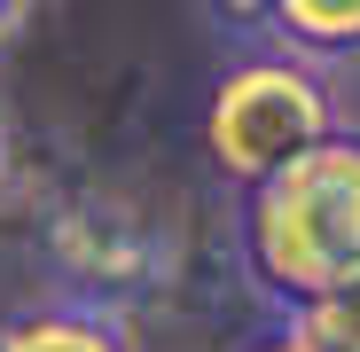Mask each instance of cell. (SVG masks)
<instances>
[{
    "mask_svg": "<svg viewBox=\"0 0 360 352\" xmlns=\"http://www.w3.org/2000/svg\"><path fill=\"white\" fill-rule=\"evenodd\" d=\"M251 352H314V344H306V337H290V329H274V337H266V344H251Z\"/></svg>",
    "mask_w": 360,
    "mask_h": 352,
    "instance_id": "obj_8",
    "label": "cell"
},
{
    "mask_svg": "<svg viewBox=\"0 0 360 352\" xmlns=\"http://www.w3.org/2000/svg\"><path fill=\"white\" fill-rule=\"evenodd\" d=\"M329 133H337L329 79L282 47H259L243 63H227L212 102H204V157L235 188H259L266 172H282L290 157H306Z\"/></svg>",
    "mask_w": 360,
    "mask_h": 352,
    "instance_id": "obj_2",
    "label": "cell"
},
{
    "mask_svg": "<svg viewBox=\"0 0 360 352\" xmlns=\"http://www.w3.org/2000/svg\"><path fill=\"white\" fill-rule=\"evenodd\" d=\"M274 47L297 63H352L360 55V0H274Z\"/></svg>",
    "mask_w": 360,
    "mask_h": 352,
    "instance_id": "obj_5",
    "label": "cell"
},
{
    "mask_svg": "<svg viewBox=\"0 0 360 352\" xmlns=\"http://www.w3.org/2000/svg\"><path fill=\"white\" fill-rule=\"evenodd\" d=\"M282 329L306 337L314 352H360V289H352V298H337V306H314V313L282 321Z\"/></svg>",
    "mask_w": 360,
    "mask_h": 352,
    "instance_id": "obj_6",
    "label": "cell"
},
{
    "mask_svg": "<svg viewBox=\"0 0 360 352\" xmlns=\"http://www.w3.org/2000/svg\"><path fill=\"white\" fill-rule=\"evenodd\" d=\"M235 251L251 289L282 313H314L360 289V133L337 126L306 157L266 172L235 204Z\"/></svg>",
    "mask_w": 360,
    "mask_h": 352,
    "instance_id": "obj_1",
    "label": "cell"
},
{
    "mask_svg": "<svg viewBox=\"0 0 360 352\" xmlns=\"http://www.w3.org/2000/svg\"><path fill=\"white\" fill-rule=\"evenodd\" d=\"M24 8H32V0H0V47H8V32L24 24Z\"/></svg>",
    "mask_w": 360,
    "mask_h": 352,
    "instance_id": "obj_9",
    "label": "cell"
},
{
    "mask_svg": "<svg viewBox=\"0 0 360 352\" xmlns=\"http://www.w3.org/2000/svg\"><path fill=\"white\" fill-rule=\"evenodd\" d=\"M8 352H134L126 321L102 313V306H71V298H47L8 313Z\"/></svg>",
    "mask_w": 360,
    "mask_h": 352,
    "instance_id": "obj_4",
    "label": "cell"
},
{
    "mask_svg": "<svg viewBox=\"0 0 360 352\" xmlns=\"http://www.w3.org/2000/svg\"><path fill=\"white\" fill-rule=\"evenodd\" d=\"M47 274H55V298L102 306L126 321L141 298H157L172 282V235L141 204L86 188V196H63L47 219Z\"/></svg>",
    "mask_w": 360,
    "mask_h": 352,
    "instance_id": "obj_3",
    "label": "cell"
},
{
    "mask_svg": "<svg viewBox=\"0 0 360 352\" xmlns=\"http://www.w3.org/2000/svg\"><path fill=\"white\" fill-rule=\"evenodd\" d=\"M0 352H8V321H0Z\"/></svg>",
    "mask_w": 360,
    "mask_h": 352,
    "instance_id": "obj_11",
    "label": "cell"
},
{
    "mask_svg": "<svg viewBox=\"0 0 360 352\" xmlns=\"http://www.w3.org/2000/svg\"><path fill=\"white\" fill-rule=\"evenodd\" d=\"M8 157H16V133H8V117H0V181H8Z\"/></svg>",
    "mask_w": 360,
    "mask_h": 352,
    "instance_id": "obj_10",
    "label": "cell"
},
{
    "mask_svg": "<svg viewBox=\"0 0 360 352\" xmlns=\"http://www.w3.org/2000/svg\"><path fill=\"white\" fill-rule=\"evenodd\" d=\"M204 16L235 39H274V0H204Z\"/></svg>",
    "mask_w": 360,
    "mask_h": 352,
    "instance_id": "obj_7",
    "label": "cell"
}]
</instances>
